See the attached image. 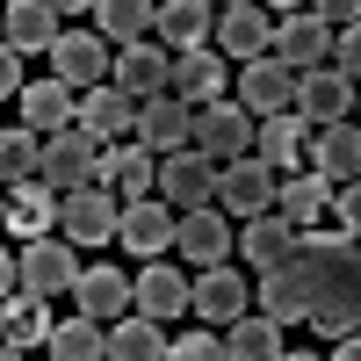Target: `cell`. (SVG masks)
<instances>
[{
    "label": "cell",
    "instance_id": "cell-1",
    "mask_svg": "<svg viewBox=\"0 0 361 361\" xmlns=\"http://www.w3.org/2000/svg\"><path fill=\"white\" fill-rule=\"evenodd\" d=\"M289 267H296V282L311 289V325L325 340H354L361 333V238L304 231Z\"/></svg>",
    "mask_w": 361,
    "mask_h": 361
},
{
    "label": "cell",
    "instance_id": "cell-2",
    "mask_svg": "<svg viewBox=\"0 0 361 361\" xmlns=\"http://www.w3.org/2000/svg\"><path fill=\"white\" fill-rule=\"evenodd\" d=\"M253 116L238 109V102H209V109H195V145L188 152H202L209 166H238V159H253Z\"/></svg>",
    "mask_w": 361,
    "mask_h": 361
},
{
    "label": "cell",
    "instance_id": "cell-3",
    "mask_svg": "<svg viewBox=\"0 0 361 361\" xmlns=\"http://www.w3.org/2000/svg\"><path fill=\"white\" fill-rule=\"evenodd\" d=\"M217 195H224V166H209L202 152H173V159L159 166V202H166V209H180V217L209 209Z\"/></svg>",
    "mask_w": 361,
    "mask_h": 361
},
{
    "label": "cell",
    "instance_id": "cell-4",
    "mask_svg": "<svg viewBox=\"0 0 361 361\" xmlns=\"http://www.w3.org/2000/svg\"><path fill=\"white\" fill-rule=\"evenodd\" d=\"M159 166H166V159H152L137 137H130V145H109L102 166H94V188L123 195V202H159Z\"/></svg>",
    "mask_w": 361,
    "mask_h": 361
},
{
    "label": "cell",
    "instance_id": "cell-5",
    "mask_svg": "<svg viewBox=\"0 0 361 361\" xmlns=\"http://www.w3.org/2000/svg\"><path fill=\"white\" fill-rule=\"evenodd\" d=\"M296 80L282 58H260V66H238V109L253 116V123H275V116H289L296 109Z\"/></svg>",
    "mask_w": 361,
    "mask_h": 361
},
{
    "label": "cell",
    "instance_id": "cell-6",
    "mask_svg": "<svg viewBox=\"0 0 361 361\" xmlns=\"http://www.w3.org/2000/svg\"><path fill=\"white\" fill-rule=\"evenodd\" d=\"M94 166H102V137L94 130H66V137H44V180L58 195H80V188H94Z\"/></svg>",
    "mask_w": 361,
    "mask_h": 361
},
{
    "label": "cell",
    "instance_id": "cell-7",
    "mask_svg": "<svg viewBox=\"0 0 361 361\" xmlns=\"http://www.w3.org/2000/svg\"><path fill=\"white\" fill-rule=\"evenodd\" d=\"M333 51H340V29H325L318 15H282V29H275V58L304 80V73H325L333 66Z\"/></svg>",
    "mask_w": 361,
    "mask_h": 361
},
{
    "label": "cell",
    "instance_id": "cell-8",
    "mask_svg": "<svg viewBox=\"0 0 361 361\" xmlns=\"http://www.w3.org/2000/svg\"><path fill=\"white\" fill-rule=\"evenodd\" d=\"M51 80H66L73 94H94V87L116 80V66H109V51H102L94 29H66V37H58V51H51Z\"/></svg>",
    "mask_w": 361,
    "mask_h": 361
},
{
    "label": "cell",
    "instance_id": "cell-9",
    "mask_svg": "<svg viewBox=\"0 0 361 361\" xmlns=\"http://www.w3.org/2000/svg\"><path fill=\"white\" fill-rule=\"evenodd\" d=\"M116 231H123V195H109V188H80V195H66L58 238H73V246H109Z\"/></svg>",
    "mask_w": 361,
    "mask_h": 361
},
{
    "label": "cell",
    "instance_id": "cell-10",
    "mask_svg": "<svg viewBox=\"0 0 361 361\" xmlns=\"http://www.w3.org/2000/svg\"><path fill=\"white\" fill-rule=\"evenodd\" d=\"M354 109H361V87H354L340 66H325V73H304V87H296V116H304L311 130H333V123H347Z\"/></svg>",
    "mask_w": 361,
    "mask_h": 361
},
{
    "label": "cell",
    "instance_id": "cell-11",
    "mask_svg": "<svg viewBox=\"0 0 361 361\" xmlns=\"http://www.w3.org/2000/svg\"><path fill=\"white\" fill-rule=\"evenodd\" d=\"M231 217H275L282 209V180H275V166H260V159H238V166H224V195H217Z\"/></svg>",
    "mask_w": 361,
    "mask_h": 361
},
{
    "label": "cell",
    "instance_id": "cell-12",
    "mask_svg": "<svg viewBox=\"0 0 361 361\" xmlns=\"http://www.w3.org/2000/svg\"><path fill=\"white\" fill-rule=\"evenodd\" d=\"M275 29L282 22H267L253 0H238V8H224V22H217V51L231 66H260V58H275Z\"/></svg>",
    "mask_w": 361,
    "mask_h": 361
},
{
    "label": "cell",
    "instance_id": "cell-13",
    "mask_svg": "<svg viewBox=\"0 0 361 361\" xmlns=\"http://www.w3.org/2000/svg\"><path fill=\"white\" fill-rule=\"evenodd\" d=\"M80 253H73V238H29V253H22V282L29 296H58V289H80Z\"/></svg>",
    "mask_w": 361,
    "mask_h": 361
},
{
    "label": "cell",
    "instance_id": "cell-14",
    "mask_svg": "<svg viewBox=\"0 0 361 361\" xmlns=\"http://www.w3.org/2000/svg\"><path fill=\"white\" fill-rule=\"evenodd\" d=\"M137 145H145V152H152V159H173V152H188V145H195V109L188 102H145L137 109Z\"/></svg>",
    "mask_w": 361,
    "mask_h": 361
},
{
    "label": "cell",
    "instance_id": "cell-15",
    "mask_svg": "<svg viewBox=\"0 0 361 361\" xmlns=\"http://www.w3.org/2000/svg\"><path fill=\"white\" fill-rule=\"evenodd\" d=\"M195 318L202 325H231L238 318H253V289H246V275L238 267H209V275H195Z\"/></svg>",
    "mask_w": 361,
    "mask_h": 361
},
{
    "label": "cell",
    "instance_id": "cell-16",
    "mask_svg": "<svg viewBox=\"0 0 361 361\" xmlns=\"http://www.w3.org/2000/svg\"><path fill=\"white\" fill-rule=\"evenodd\" d=\"M73 304H80V318L116 325V318H130V311H137V282L123 275V267H87L80 289H73Z\"/></svg>",
    "mask_w": 361,
    "mask_h": 361
},
{
    "label": "cell",
    "instance_id": "cell-17",
    "mask_svg": "<svg viewBox=\"0 0 361 361\" xmlns=\"http://www.w3.org/2000/svg\"><path fill=\"white\" fill-rule=\"evenodd\" d=\"M173 238H180V209H166V202H123V231H116V246H130L137 260H159Z\"/></svg>",
    "mask_w": 361,
    "mask_h": 361
},
{
    "label": "cell",
    "instance_id": "cell-18",
    "mask_svg": "<svg viewBox=\"0 0 361 361\" xmlns=\"http://www.w3.org/2000/svg\"><path fill=\"white\" fill-rule=\"evenodd\" d=\"M180 311H195V282L180 275V267H166V260H145V275H137V318L166 325Z\"/></svg>",
    "mask_w": 361,
    "mask_h": 361
},
{
    "label": "cell",
    "instance_id": "cell-19",
    "mask_svg": "<svg viewBox=\"0 0 361 361\" xmlns=\"http://www.w3.org/2000/svg\"><path fill=\"white\" fill-rule=\"evenodd\" d=\"M80 123V94L66 80H29V94H22V130H44V137H66Z\"/></svg>",
    "mask_w": 361,
    "mask_h": 361
},
{
    "label": "cell",
    "instance_id": "cell-20",
    "mask_svg": "<svg viewBox=\"0 0 361 361\" xmlns=\"http://www.w3.org/2000/svg\"><path fill=\"white\" fill-rule=\"evenodd\" d=\"M116 87L145 109V102H166L173 94V58L166 51H152V44H130L123 58H116Z\"/></svg>",
    "mask_w": 361,
    "mask_h": 361
},
{
    "label": "cell",
    "instance_id": "cell-21",
    "mask_svg": "<svg viewBox=\"0 0 361 361\" xmlns=\"http://www.w3.org/2000/svg\"><path fill=\"white\" fill-rule=\"evenodd\" d=\"M296 238H304V231H296L282 209H275V217H253L246 231H238V253H246L260 275H275V267H289V260H296Z\"/></svg>",
    "mask_w": 361,
    "mask_h": 361
},
{
    "label": "cell",
    "instance_id": "cell-22",
    "mask_svg": "<svg viewBox=\"0 0 361 361\" xmlns=\"http://www.w3.org/2000/svg\"><path fill=\"white\" fill-rule=\"evenodd\" d=\"M217 22H224V8H202V0H166V8H159V37L188 58V51H209Z\"/></svg>",
    "mask_w": 361,
    "mask_h": 361
},
{
    "label": "cell",
    "instance_id": "cell-23",
    "mask_svg": "<svg viewBox=\"0 0 361 361\" xmlns=\"http://www.w3.org/2000/svg\"><path fill=\"white\" fill-rule=\"evenodd\" d=\"M80 130H94V137H137V102L123 94V87H94V94H80Z\"/></svg>",
    "mask_w": 361,
    "mask_h": 361
},
{
    "label": "cell",
    "instance_id": "cell-24",
    "mask_svg": "<svg viewBox=\"0 0 361 361\" xmlns=\"http://www.w3.org/2000/svg\"><path fill=\"white\" fill-rule=\"evenodd\" d=\"M173 246H180V260H195L202 275H209V267H224V253L238 246V238H231V224L217 217V209H195V217H180V238H173Z\"/></svg>",
    "mask_w": 361,
    "mask_h": 361
},
{
    "label": "cell",
    "instance_id": "cell-25",
    "mask_svg": "<svg viewBox=\"0 0 361 361\" xmlns=\"http://www.w3.org/2000/svg\"><path fill=\"white\" fill-rule=\"evenodd\" d=\"M333 202H340V180H325L318 166H311V173H289V180H282V217H289L296 231H318V217H325Z\"/></svg>",
    "mask_w": 361,
    "mask_h": 361
},
{
    "label": "cell",
    "instance_id": "cell-26",
    "mask_svg": "<svg viewBox=\"0 0 361 361\" xmlns=\"http://www.w3.org/2000/svg\"><path fill=\"white\" fill-rule=\"evenodd\" d=\"M58 37H66V22H58L51 0H15L8 8V51H58Z\"/></svg>",
    "mask_w": 361,
    "mask_h": 361
},
{
    "label": "cell",
    "instance_id": "cell-27",
    "mask_svg": "<svg viewBox=\"0 0 361 361\" xmlns=\"http://www.w3.org/2000/svg\"><path fill=\"white\" fill-rule=\"evenodd\" d=\"M173 102H188V109L224 102V58H217V51H188V58H173Z\"/></svg>",
    "mask_w": 361,
    "mask_h": 361
},
{
    "label": "cell",
    "instance_id": "cell-28",
    "mask_svg": "<svg viewBox=\"0 0 361 361\" xmlns=\"http://www.w3.org/2000/svg\"><path fill=\"white\" fill-rule=\"evenodd\" d=\"M58 217H66V195H58L51 180H22V188H8V224H15V231L44 238Z\"/></svg>",
    "mask_w": 361,
    "mask_h": 361
},
{
    "label": "cell",
    "instance_id": "cell-29",
    "mask_svg": "<svg viewBox=\"0 0 361 361\" xmlns=\"http://www.w3.org/2000/svg\"><path fill=\"white\" fill-rule=\"evenodd\" d=\"M109 361H173V340H166V325L130 311V318L109 325Z\"/></svg>",
    "mask_w": 361,
    "mask_h": 361
},
{
    "label": "cell",
    "instance_id": "cell-30",
    "mask_svg": "<svg viewBox=\"0 0 361 361\" xmlns=\"http://www.w3.org/2000/svg\"><path fill=\"white\" fill-rule=\"evenodd\" d=\"M304 145H311V123H304V116H275V123H260V137H253V159L260 166H275V173H289L296 159H304Z\"/></svg>",
    "mask_w": 361,
    "mask_h": 361
},
{
    "label": "cell",
    "instance_id": "cell-31",
    "mask_svg": "<svg viewBox=\"0 0 361 361\" xmlns=\"http://www.w3.org/2000/svg\"><path fill=\"white\" fill-rule=\"evenodd\" d=\"M253 311H260V318H275V325H296V318H311V289L296 282V267H275V275H260Z\"/></svg>",
    "mask_w": 361,
    "mask_h": 361
},
{
    "label": "cell",
    "instance_id": "cell-32",
    "mask_svg": "<svg viewBox=\"0 0 361 361\" xmlns=\"http://www.w3.org/2000/svg\"><path fill=\"white\" fill-rule=\"evenodd\" d=\"M159 29V8H145V0H102L94 8V37H116V44H145Z\"/></svg>",
    "mask_w": 361,
    "mask_h": 361
},
{
    "label": "cell",
    "instance_id": "cell-33",
    "mask_svg": "<svg viewBox=\"0 0 361 361\" xmlns=\"http://www.w3.org/2000/svg\"><path fill=\"white\" fill-rule=\"evenodd\" d=\"M51 361H109V325L102 318H58V333H51Z\"/></svg>",
    "mask_w": 361,
    "mask_h": 361
},
{
    "label": "cell",
    "instance_id": "cell-34",
    "mask_svg": "<svg viewBox=\"0 0 361 361\" xmlns=\"http://www.w3.org/2000/svg\"><path fill=\"white\" fill-rule=\"evenodd\" d=\"M318 173L325 180H361V123H333V130H318Z\"/></svg>",
    "mask_w": 361,
    "mask_h": 361
},
{
    "label": "cell",
    "instance_id": "cell-35",
    "mask_svg": "<svg viewBox=\"0 0 361 361\" xmlns=\"http://www.w3.org/2000/svg\"><path fill=\"white\" fill-rule=\"evenodd\" d=\"M0 325H8V347H51V311H44V296H8V304H0Z\"/></svg>",
    "mask_w": 361,
    "mask_h": 361
},
{
    "label": "cell",
    "instance_id": "cell-36",
    "mask_svg": "<svg viewBox=\"0 0 361 361\" xmlns=\"http://www.w3.org/2000/svg\"><path fill=\"white\" fill-rule=\"evenodd\" d=\"M224 347H231V361H282V354H289V347H282V325L260 318V311L238 318L231 333H224Z\"/></svg>",
    "mask_w": 361,
    "mask_h": 361
},
{
    "label": "cell",
    "instance_id": "cell-37",
    "mask_svg": "<svg viewBox=\"0 0 361 361\" xmlns=\"http://www.w3.org/2000/svg\"><path fill=\"white\" fill-rule=\"evenodd\" d=\"M0 173H8V188H22L29 173L44 180V137L37 130H0Z\"/></svg>",
    "mask_w": 361,
    "mask_h": 361
},
{
    "label": "cell",
    "instance_id": "cell-38",
    "mask_svg": "<svg viewBox=\"0 0 361 361\" xmlns=\"http://www.w3.org/2000/svg\"><path fill=\"white\" fill-rule=\"evenodd\" d=\"M173 361H231V347L217 333H188V340H173Z\"/></svg>",
    "mask_w": 361,
    "mask_h": 361
},
{
    "label": "cell",
    "instance_id": "cell-39",
    "mask_svg": "<svg viewBox=\"0 0 361 361\" xmlns=\"http://www.w3.org/2000/svg\"><path fill=\"white\" fill-rule=\"evenodd\" d=\"M333 66H340V73L361 87V22H354V29H340V51H333Z\"/></svg>",
    "mask_w": 361,
    "mask_h": 361
},
{
    "label": "cell",
    "instance_id": "cell-40",
    "mask_svg": "<svg viewBox=\"0 0 361 361\" xmlns=\"http://www.w3.org/2000/svg\"><path fill=\"white\" fill-rule=\"evenodd\" d=\"M311 15H318L325 29H354V22H361V0H318Z\"/></svg>",
    "mask_w": 361,
    "mask_h": 361
},
{
    "label": "cell",
    "instance_id": "cell-41",
    "mask_svg": "<svg viewBox=\"0 0 361 361\" xmlns=\"http://www.w3.org/2000/svg\"><path fill=\"white\" fill-rule=\"evenodd\" d=\"M333 209H340V231H347V238H361V180H347Z\"/></svg>",
    "mask_w": 361,
    "mask_h": 361
},
{
    "label": "cell",
    "instance_id": "cell-42",
    "mask_svg": "<svg viewBox=\"0 0 361 361\" xmlns=\"http://www.w3.org/2000/svg\"><path fill=\"white\" fill-rule=\"evenodd\" d=\"M0 94H29V80H22V51H0Z\"/></svg>",
    "mask_w": 361,
    "mask_h": 361
},
{
    "label": "cell",
    "instance_id": "cell-43",
    "mask_svg": "<svg viewBox=\"0 0 361 361\" xmlns=\"http://www.w3.org/2000/svg\"><path fill=\"white\" fill-rule=\"evenodd\" d=\"M333 361H361V333H354V340H340V354H333Z\"/></svg>",
    "mask_w": 361,
    "mask_h": 361
},
{
    "label": "cell",
    "instance_id": "cell-44",
    "mask_svg": "<svg viewBox=\"0 0 361 361\" xmlns=\"http://www.w3.org/2000/svg\"><path fill=\"white\" fill-rule=\"evenodd\" d=\"M0 361H29V354H22V347H8V354H0Z\"/></svg>",
    "mask_w": 361,
    "mask_h": 361
},
{
    "label": "cell",
    "instance_id": "cell-45",
    "mask_svg": "<svg viewBox=\"0 0 361 361\" xmlns=\"http://www.w3.org/2000/svg\"><path fill=\"white\" fill-rule=\"evenodd\" d=\"M282 361H318V354H282Z\"/></svg>",
    "mask_w": 361,
    "mask_h": 361
}]
</instances>
